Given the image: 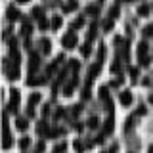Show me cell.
Instances as JSON below:
<instances>
[{
  "mask_svg": "<svg viewBox=\"0 0 153 153\" xmlns=\"http://www.w3.org/2000/svg\"><path fill=\"white\" fill-rule=\"evenodd\" d=\"M146 52H147V46H146V44H143V42H142V44L138 46V54H140V56H143V54H146Z\"/></svg>",
  "mask_w": 153,
  "mask_h": 153,
  "instance_id": "obj_5",
  "label": "cell"
},
{
  "mask_svg": "<svg viewBox=\"0 0 153 153\" xmlns=\"http://www.w3.org/2000/svg\"><path fill=\"white\" fill-rule=\"evenodd\" d=\"M76 44V36L73 35V33H71V35H67L65 38H63V46L65 48H69V46H75Z\"/></svg>",
  "mask_w": 153,
  "mask_h": 153,
  "instance_id": "obj_1",
  "label": "cell"
},
{
  "mask_svg": "<svg viewBox=\"0 0 153 153\" xmlns=\"http://www.w3.org/2000/svg\"><path fill=\"white\" fill-rule=\"evenodd\" d=\"M17 128H19V130H25V128H27V121H25V119H17Z\"/></svg>",
  "mask_w": 153,
  "mask_h": 153,
  "instance_id": "obj_3",
  "label": "cell"
},
{
  "mask_svg": "<svg viewBox=\"0 0 153 153\" xmlns=\"http://www.w3.org/2000/svg\"><path fill=\"white\" fill-rule=\"evenodd\" d=\"M140 13H147V6H142L140 8Z\"/></svg>",
  "mask_w": 153,
  "mask_h": 153,
  "instance_id": "obj_12",
  "label": "cell"
},
{
  "mask_svg": "<svg viewBox=\"0 0 153 153\" xmlns=\"http://www.w3.org/2000/svg\"><path fill=\"white\" fill-rule=\"evenodd\" d=\"M38 100H40V96H38V94H33L31 96V103H36Z\"/></svg>",
  "mask_w": 153,
  "mask_h": 153,
  "instance_id": "obj_10",
  "label": "cell"
},
{
  "mask_svg": "<svg viewBox=\"0 0 153 153\" xmlns=\"http://www.w3.org/2000/svg\"><path fill=\"white\" fill-rule=\"evenodd\" d=\"M27 143H29V138H23V140H21V147H27Z\"/></svg>",
  "mask_w": 153,
  "mask_h": 153,
  "instance_id": "obj_11",
  "label": "cell"
},
{
  "mask_svg": "<svg viewBox=\"0 0 153 153\" xmlns=\"http://www.w3.org/2000/svg\"><path fill=\"white\" fill-rule=\"evenodd\" d=\"M17 102H19V92H13V96H12V105L13 107L17 105Z\"/></svg>",
  "mask_w": 153,
  "mask_h": 153,
  "instance_id": "obj_6",
  "label": "cell"
},
{
  "mask_svg": "<svg viewBox=\"0 0 153 153\" xmlns=\"http://www.w3.org/2000/svg\"><path fill=\"white\" fill-rule=\"evenodd\" d=\"M88 124H90L92 128H96V126H98V119H96V117H92V119L88 121Z\"/></svg>",
  "mask_w": 153,
  "mask_h": 153,
  "instance_id": "obj_9",
  "label": "cell"
},
{
  "mask_svg": "<svg viewBox=\"0 0 153 153\" xmlns=\"http://www.w3.org/2000/svg\"><path fill=\"white\" fill-rule=\"evenodd\" d=\"M146 36H153V25H147L146 27V33H143Z\"/></svg>",
  "mask_w": 153,
  "mask_h": 153,
  "instance_id": "obj_8",
  "label": "cell"
},
{
  "mask_svg": "<svg viewBox=\"0 0 153 153\" xmlns=\"http://www.w3.org/2000/svg\"><path fill=\"white\" fill-rule=\"evenodd\" d=\"M59 25H61V17H54V21H52V27L57 29Z\"/></svg>",
  "mask_w": 153,
  "mask_h": 153,
  "instance_id": "obj_7",
  "label": "cell"
},
{
  "mask_svg": "<svg viewBox=\"0 0 153 153\" xmlns=\"http://www.w3.org/2000/svg\"><path fill=\"white\" fill-rule=\"evenodd\" d=\"M40 46H42V52H46V54L50 52V40H42Z\"/></svg>",
  "mask_w": 153,
  "mask_h": 153,
  "instance_id": "obj_4",
  "label": "cell"
},
{
  "mask_svg": "<svg viewBox=\"0 0 153 153\" xmlns=\"http://www.w3.org/2000/svg\"><path fill=\"white\" fill-rule=\"evenodd\" d=\"M130 102H132V98H130V92H123V94H121V103L128 105Z\"/></svg>",
  "mask_w": 153,
  "mask_h": 153,
  "instance_id": "obj_2",
  "label": "cell"
}]
</instances>
